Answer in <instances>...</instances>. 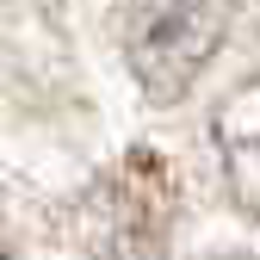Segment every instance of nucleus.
Masks as SVG:
<instances>
[{
    "label": "nucleus",
    "mask_w": 260,
    "mask_h": 260,
    "mask_svg": "<svg viewBox=\"0 0 260 260\" xmlns=\"http://www.w3.org/2000/svg\"><path fill=\"white\" fill-rule=\"evenodd\" d=\"M180 211V180L155 149L124 155L81 192L75 205V242L93 260H149L161 254Z\"/></svg>",
    "instance_id": "1"
},
{
    "label": "nucleus",
    "mask_w": 260,
    "mask_h": 260,
    "mask_svg": "<svg viewBox=\"0 0 260 260\" xmlns=\"http://www.w3.org/2000/svg\"><path fill=\"white\" fill-rule=\"evenodd\" d=\"M211 143L223 161V180H230V199L248 217H260V81H248L242 93H230L217 106Z\"/></svg>",
    "instance_id": "3"
},
{
    "label": "nucleus",
    "mask_w": 260,
    "mask_h": 260,
    "mask_svg": "<svg viewBox=\"0 0 260 260\" xmlns=\"http://www.w3.org/2000/svg\"><path fill=\"white\" fill-rule=\"evenodd\" d=\"M230 31V0H143L130 19V75L149 100H180Z\"/></svg>",
    "instance_id": "2"
},
{
    "label": "nucleus",
    "mask_w": 260,
    "mask_h": 260,
    "mask_svg": "<svg viewBox=\"0 0 260 260\" xmlns=\"http://www.w3.org/2000/svg\"><path fill=\"white\" fill-rule=\"evenodd\" d=\"M217 260H236V254H217Z\"/></svg>",
    "instance_id": "4"
}]
</instances>
